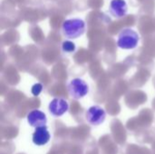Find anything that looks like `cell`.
Returning <instances> with one entry per match:
<instances>
[{
  "label": "cell",
  "mask_w": 155,
  "mask_h": 154,
  "mask_svg": "<svg viewBox=\"0 0 155 154\" xmlns=\"http://www.w3.org/2000/svg\"><path fill=\"white\" fill-rule=\"evenodd\" d=\"M69 95L74 100H80L89 93L88 84L81 78L72 79L67 85Z\"/></svg>",
  "instance_id": "3957f363"
},
{
  "label": "cell",
  "mask_w": 155,
  "mask_h": 154,
  "mask_svg": "<svg viewBox=\"0 0 155 154\" xmlns=\"http://www.w3.org/2000/svg\"><path fill=\"white\" fill-rule=\"evenodd\" d=\"M69 109V104L66 100L63 98H54L53 99L49 105L48 110L50 113L54 117H60L64 115Z\"/></svg>",
  "instance_id": "5b68a950"
},
{
  "label": "cell",
  "mask_w": 155,
  "mask_h": 154,
  "mask_svg": "<svg viewBox=\"0 0 155 154\" xmlns=\"http://www.w3.org/2000/svg\"><path fill=\"white\" fill-rule=\"evenodd\" d=\"M85 22L81 18H71L64 21L62 25V33L65 38L76 39L82 36L85 32Z\"/></svg>",
  "instance_id": "6da1fadb"
},
{
  "label": "cell",
  "mask_w": 155,
  "mask_h": 154,
  "mask_svg": "<svg viewBox=\"0 0 155 154\" xmlns=\"http://www.w3.org/2000/svg\"><path fill=\"white\" fill-rule=\"evenodd\" d=\"M110 14L115 18H123L128 13V5L125 0H112L109 5Z\"/></svg>",
  "instance_id": "8992f818"
},
{
  "label": "cell",
  "mask_w": 155,
  "mask_h": 154,
  "mask_svg": "<svg viewBox=\"0 0 155 154\" xmlns=\"http://www.w3.org/2000/svg\"><path fill=\"white\" fill-rule=\"evenodd\" d=\"M43 91V85L39 83L35 84L33 85L32 89H31V92H32V94L35 95V96H38Z\"/></svg>",
  "instance_id": "30bf717a"
},
{
  "label": "cell",
  "mask_w": 155,
  "mask_h": 154,
  "mask_svg": "<svg viewBox=\"0 0 155 154\" xmlns=\"http://www.w3.org/2000/svg\"><path fill=\"white\" fill-rule=\"evenodd\" d=\"M51 139V134L46 126L37 127L33 134V143L37 146L45 145Z\"/></svg>",
  "instance_id": "ba28073f"
},
{
  "label": "cell",
  "mask_w": 155,
  "mask_h": 154,
  "mask_svg": "<svg viewBox=\"0 0 155 154\" xmlns=\"http://www.w3.org/2000/svg\"><path fill=\"white\" fill-rule=\"evenodd\" d=\"M140 41V35L136 31L131 28L123 29L117 39V45L124 50H131L137 47Z\"/></svg>",
  "instance_id": "7a4b0ae2"
},
{
  "label": "cell",
  "mask_w": 155,
  "mask_h": 154,
  "mask_svg": "<svg viewBox=\"0 0 155 154\" xmlns=\"http://www.w3.org/2000/svg\"><path fill=\"white\" fill-rule=\"evenodd\" d=\"M62 52L66 54H72L76 50V45L74 42L70 40H65L62 43Z\"/></svg>",
  "instance_id": "9c48e42d"
},
{
  "label": "cell",
  "mask_w": 155,
  "mask_h": 154,
  "mask_svg": "<svg viewBox=\"0 0 155 154\" xmlns=\"http://www.w3.org/2000/svg\"><path fill=\"white\" fill-rule=\"evenodd\" d=\"M85 118L91 125L98 126L104 122L106 118V113L104 109L101 106L94 105L87 110L85 113Z\"/></svg>",
  "instance_id": "277c9868"
},
{
  "label": "cell",
  "mask_w": 155,
  "mask_h": 154,
  "mask_svg": "<svg viewBox=\"0 0 155 154\" xmlns=\"http://www.w3.org/2000/svg\"><path fill=\"white\" fill-rule=\"evenodd\" d=\"M27 123L32 127H41L46 126L47 123V117L45 113L39 110H33L27 114Z\"/></svg>",
  "instance_id": "52a82bcc"
}]
</instances>
